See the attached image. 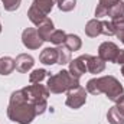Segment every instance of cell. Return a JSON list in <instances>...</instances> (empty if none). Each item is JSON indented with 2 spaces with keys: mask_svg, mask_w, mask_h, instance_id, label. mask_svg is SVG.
<instances>
[{
  "mask_svg": "<svg viewBox=\"0 0 124 124\" xmlns=\"http://www.w3.org/2000/svg\"><path fill=\"white\" fill-rule=\"evenodd\" d=\"M48 90L52 94H62V93H68L72 88L79 87V79L74 78L69 71L62 69L59 72H56L55 75H51L48 79Z\"/></svg>",
  "mask_w": 124,
  "mask_h": 124,
  "instance_id": "3",
  "label": "cell"
},
{
  "mask_svg": "<svg viewBox=\"0 0 124 124\" xmlns=\"http://www.w3.org/2000/svg\"><path fill=\"white\" fill-rule=\"evenodd\" d=\"M15 71V59L10 56L0 58V75H9Z\"/></svg>",
  "mask_w": 124,
  "mask_h": 124,
  "instance_id": "17",
  "label": "cell"
},
{
  "mask_svg": "<svg viewBox=\"0 0 124 124\" xmlns=\"http://www.w3.org/2000/svg\"><path fill=\"white\" fill-rule=\"evenodd\" d=\"M1 1H3V6H4V9L7 12L17 10L19 6H20V3H22V0H1Z\"/></svg>",
  "mask_w": 124,
  "mask_h": 124,
  "instance_id": "23",
  "label": "cell"
},
{
  "mask_svg": "<svg viewBox=\"0 0 124 124\" xmlns=\"http://www.w3.org/2000/svg\"><path fill=\"white\" fill-rule=\"evenodd\" d=\"M56 51H58V62L56 63L65 65V63H69L71 62V51L65 45H58L56 46Z\"/></svg>",
  "mask_w": 124,
  "mask_h": 124,
  "instance_id": "18",
  "label": "cell"
},
{
  "mask_svg": "<svg viewBox=\"0 0 124 124\" xmlns=\"http://www.w3.org/2000/svg\"><path fill=\"white\" fill-rule=\"evenodd\" d=\"M116 36H117V38H118V39H120V40L124 43V29H121V31H117V32H116Z\"/></svg>",
  "mask_w": 124,
  "mask_h": 124,
  "instance_id": "29",
  "label": "cell"
},
{
  "mask_svg": "<svg viewBox=\"0 0 124 124\" xmlns=\"http://www.w3.org/2000/svg\"><path fill=\"white\" fill-rule=\"evenodd\" d=\"M85 101H87V91L81 85L77 87V88L69 90L68 94H66V105L74 108V110L81 108L85 104Z\"/></svg>",
  "mask_w": 124,
  "mask_h": 124,
  "instance_id": "6",
  "label": "cell"
},
{
  "mask_svg": "<svg viewBox=\"0 0 124 124\" xmlns=\"http://www.w3.org/2000/svg\"><path fill=\"white\" fill-rule=\"evenodd\" d=\"M22 90L26 95V98L35 105L36 116L43 114L46 111V108H48V102H46L48 97H49L48 87L40 85V84H32V85H28V87L22 88Z\"/></svg>",
  "mask_w": 124,
  "mask_h": 124,
  "instance_id": "4",
  "label": "cell"
},
{
  "mask_svg": "<svg viewBox=\"0 0 124 124\" xmlns=\"http://www.w3.org/2000/svg\"><path fill=\"white\" fill-rule=\"evenodd\" d=\"M33 65H35V59L28 54H20L15 59V69L19 71L20 74H26Z\"/></svg>",
  "mask_w": 124,
  "mask_h": 124,
  "instance_id": "10",
  "label": "cell"
},
{
  "mask_svg": "<svg viewBox=\"0 0 124 124\" xmlns=\"http://www.w3.org/2000/svg\"><path fill=\"white\" fill-rule=\"evenodd\" d=\"M77 4V0H58V7L62 12H71Z\"/></svg>",
  "mask_w": 124,
  "mask_h": 124,
  "instance_id": "22",
  "label": "cell"
},
{
  "mask_svg": "<svg viewBox=\"0 0 124 124\" xmlns=\"http://www.w3.org/2000/svg\"><path fill=\"white\" fill-rule=\"evenodd\" d=\"M102 32V22L98 19H91L85 25V35L90 38H97Z\"/></svg>",
  "mask_w": 124,
  "mask_h": 124,
  "instance_id": "14",
  "label": "cell"
},
{
  "mask_svg": "<svg viewBox=\"0 0 124 124\" xmlns=\"http://www.w3.org/2000/svg\"><path fill=\"white\" fill-rule=\"evenodd\" d=\"M58 0H33L28 10V17L33 25H39L42 20L46 19L48 13L54 9V4H56Z\"/></svg>",
  "mask_w": 124,
  "mask_h": 124,
  "instance_id": "5",
  "label": "cell"
},
{
  "mask_svg": "<svg viewBox=\"0 0 124 124\" xmlns=\"http://www.w3.org/2000/svg\"><path fill=\"white\" fill-rule=\"evenodd\" d=\"M36 31H38L40 39H42L43 42H45V40H49V36L52 35V32L55 31V29H54V22H52L49 17H46L45 20H42V22L38 25Z\"/></svg>",
  "mask_w": 124,
  "mask_h": 124,
  "instance_id": "12",
  "label": "cell"
},
{
  "mask_svg": "<svg viewBox=\"0 0 124 124\" xmlns=\"http://www.w3.org/2000/svg\"><path fill=\"white\" fill-rule=\"evenodd\" d=\"M63 45L72 52H75V51H79L81 49V46H82V42H81V39H79V36H77V35H74V33H71V35H66V39H65V42H63Z\"/></svg>",
  "mask_w": 124,
  "mask_h": 124,
  "instance_id": "16",
  "label": "cell"
},
{
  "mask_svg": "<svg viewBox=\"0 0 124 124\" xmlns=\"http://www.w3.org/2000/svg\"><path fill=\"white\" fill-rule=\"evenodd\" d=\"M65 39H66V33L62 31V29H56V31L52 32V35L49 36V40L48 42H52V43H55L58 46V45H63Z\"/></svg>",
  "mask_w": 124,
  "mask_h": 124,
  "instance_id": "21",
  "label": "cell"
},
{
  "mask_svg": "<svg viewBox=\"0 0 124 124\" xmlns=\"http://www.w3.org/2000/svg\"><path fill=\"white\" fill-rule=\"evenodd\" d=\"M7 116L12 121L19 124H31L36 117L35 105L26 98L23 90L15 91L10 97L9 107H7Z\"/></svg>",
  "mask_w": 124,
  "mask_h": 124,
  "instance_id": "1",
  "label": "cell"
},
{
  "mask_svg": "<svg viewBox=\"0 0 124 124\" xmlns=\"http://www.w3.org/2000/svg\"><path fill=\"white\" fill-rule=\"evenodd\" d=\"M114 63H118V65H121V66L124 65V51L123 49L118 51V55H117V58H116Z\"/></svg>",
  "mask_w": 124,
  "mask_h": 124,
  "instance_id": "27",
  "label": "cell"
},
{
  "mask_svg": "<svg viewBox=\"0 0 124 124\" xmlns=\"http://www.w3.org/2000/svg\"><path fill=\"white\" fill-rule=\"evenodd\" d=\"M69 74L74 77V78H77V79H79L85 72H87V63H85V55H82V56H79V58H77V59H74V61L69 62Z\"/></svg>",
  "mask_w": 124,
  "mask_h": 124,
  "instance_id": "9",
  "label": "cell"
},
{
  "mask_svg": "<svg viewBox=\"0 0 124 124\" xmlns=\"http://www.w3.org/2000/svg\"><path fill=\"white\" fill-rule=\"evenodd\" d=\"M87 91L93 95L105 94L108 100L111 101H118L124 95V88L120 84V81L111 75L101 77V78H93L87 84Z\"/></svg>",
  "mask_w": 124,
  "mask_h": 124,
  "instance_id": "2",
  "label": "cell"
},
{
  "mask_svg": "<svg viewBox=\"0 0 124 124\" xmlns=\"http://www.w3.org/2000/svg\"><path fill=\"white\" fill-rule=\"evenodd\" d=\"M121 74H123V77H124V65L121 66Z\"/></svg>",
  "mask_w": 124,
  "mask_h": 124,
  "instance_id": "30",
  "label": "cell"
},
{
  "mask_svg": "<svg viewBox=\"0 0 124 124\" xmlns=\"http://www.w3.org/2000/svg\"><path fill=\"white\" fill-rule=\"evenodd\" d=\"M98 1H100V3H98L100 6H102L104 9H108V7H111L113 4H116L118 0H98Z\"/></svg>",
  "mask_w": 124,
  "mask_h": 124,
  "instance_id": "26",
  "label": "cell"
},
{
  "mask_svg": "<svg viewBox=\"0 0 124 124\" xmlns=\"http://www.w3.org/2000/svg\"><path fill=\"white\" fill-rule=\"evenodd\" d=\"M48 75V71L46 69H35L32 71V74L29 75V82L31 84H40Z\"/></svg>",
  "mask_w": 124,
  "mask_h": 124,
  "instance_id": "20",
  "label": "cell"
},
{
  "mask_svg": "<svg viewBox=\"0 0 124 124\" xmlns=\"http://www.w3.org/2000/svg\"><path fill=\"white\" fill-rule=\"evenodd\" d=\"M22 42L28 49H39L43 43V40L40 39L39 33L35 28H28L22 33Z\"/></svg>",
  "mask_w": 124,
  "mask_h": 124,
  "instance_id": "7",
  "label": "cell"
},
{
  "mask_svg": "<svg viewBox=\"0 0 124 124\" xmlns=\"http://www.w3.org/2000/svg\"><path fill=\"white\" fill-rule=\"evenodd\" d=\"M118 46L114 42H102L98 48V56L104 62H114L118 55Z\"/></svg>",
  "mask_w": 124,
  "mask_h": 124,
  "instance_id": "8",
  "label": "cell"
},
{
  "mask_svg": "<svg viewBox=\"0 0 124 124\" xmlns=\"http://www.w3.org/2000/svg\"><path fill=\"white\" fill-rule=\"evenodd\" d=\"M39 61L45 65H54L58 62V51L56 48H45L40 55H39Z\"/></svg>",
  "mask_w": 124,
  "mask_h": 124,
  "instance_id": "13",
  "label": "cell"
},
{
  "mask_svg": "<svg viewBox=\"0 0 124 124\" xmlns=\"http://www.w3.org/2000/svg\"><path fill=\"white\" fill-rule=\"evenodd\" d=\"M107 120L110 124H124V114L114 105L107 113Z\"/></svg>",
  "mask_w": 124,
  "mask_h": 124,
  "instance_id": "15",
  "label": "cell"
},
{
  "mask_svg": "<svg viewBox=\"0 0 124 124\" xmlns=\"http://www.w3.org/2000/svg\"><path fill=\"white\" fill-rule=\"evenodd\" d=\"M111 23H113V26H114L116 32L124 29V16H120V17H116V19H113V22H111Z\"/></svg>",
  "mask_w": 124,
  "mask_h": 124,
  "instance_id": "25",
  "label": "cell"
},
{
  "mask_svg": "<svg viewBox=\"0 0 124 124\" xmlns=\"http://www.w3.org/2000/svg\"><path fill=\"white\" fill-rule=\"evenodd\" d=\"M0 33H1V25H0Z\"/></svg>",
  "mask_w": 124,
  "mask_h": 124,
  "instance_id": "31",
  "label": "cell"
},
{
  "mask_svg": "<svg viewBox=\"0 0 124 124\" xmlns=\"http://www.w3.org/2000/svg\"><path fill=\"white\" fill-rule=\"evenodd\" d=\"M85 63H87V72L90 74H101L105 69V62L100 56L85 55Z\"/></svg>",
  "mask_w": 124,
  "mask_h": 124,
  "instance_id": "11",
  "label": "cell"
},
{
  "mask_svg": "<svg viewBox=\"0 0 124 124\" xmlns=\"http://www.w3.org/2000/svg\"><path fill=\"white\" fill-rule=\"evenodd\" d=\"M107 16L116 19V17H120V16H124V3L121 0H118L116 4H113L111 7L107 9Z\"/></svg>",
  "mask_w": 124,
  "mask_h": 124,
  "instance_id": "19",
  "label": "cell"
},
{
  "mask_svg": "<svg viewBox=\"0 0 124 124\" xmlns=\"http://www.w3.org/2000/svg\"><path fill=\"white\" fill-rule=\"evenodd\" d=\"M116 102H117V105H116V107H117V108H118V110L124 114V95L118 100V101H116Z\"/></svg>",
  "mask_w": 124,
  "mask_h": 124,
  "instance_id": "28",
  "label": "cell"
},
{
  "mask_svg": "<svg viewBox=\"0 0 124 124\" xmlns=\"http://www.w3.org/2000/svg\"><path fill=\"white\" fill-rule=\"evenodd\" d=\"M101 35H105V36H113L116 35V29L113 26L111 22H107V20H102V32Z\"/></svg>",
  "mask_w": 124,
  "mask_h": 124,
  "instance_id": "24",
  "label": "cell"
}]
</instances>
